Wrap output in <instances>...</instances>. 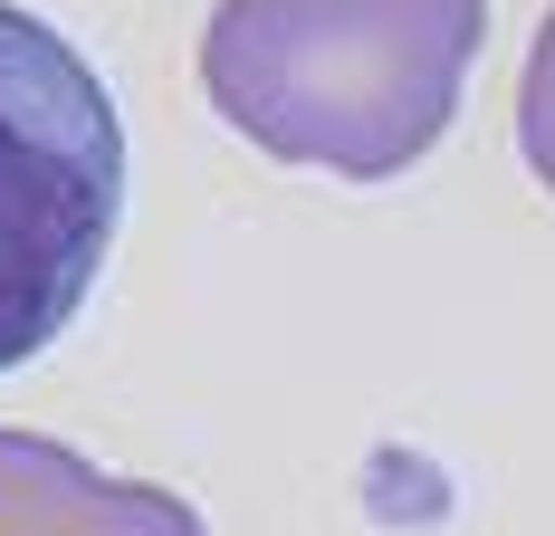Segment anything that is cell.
I'll use <instances>...</instances> for the list:
<instances>
[{
    "label": "cell",
    "instance_id": "cell-1",
    "mask_svg": "<svg viewBox=\"0 0 555 536\" xmlns=\"http://www.w3.org/2000/svg\"><path fill=\"white\" fill-rule=\"evenodd\" d=\"M489 0H221L202 97L278 163L392 182L460 115Z\"/></svg>",
    "mask_w": 555,
    "mask_h": 536
},
{
    "label": "cell",
    "instance_id": "cell-2",
    "mask_svg": "<svg viewBox=\"0 0 555 536\" xmlns=\"http://www.w3.org/2000/svg\"><path fill=\"white\" fill-rule=\"evenodd\" d=\"M125 212V115L39 10L0 0V374L67 335Z\"/></svg>",
    "mask_w": 555,
    "mask_h": 536
},
{
    "label": "cell",
    "instance_id": "cell-3",
    "mask_svg": "<svg viewBox=\"0 0 555 536\" xmlns=\"http://www.w3.org/2000/svg\"><path fill=\"white\" fill-rule=\"evenodd\" d=\"M0 536H202L182 488L115 480L49 431H0Z\"/></svg>",
    "mask_w": 555,
    "mask_h": 536
},
{
    "label": "cell",
    "instance_id": "cell-4",
    "mask_svg": "<svg viewBox=\"0 0 555 536\" xmlns=\"http://www.w3.org/2000/svg\"><path fill=\"white\" fill-rule=\"evenodd\" d=\"M517 154L555 192V10L537 20V49H527V77H517Z\"/></svg>",
    "mask_w": 555,
    "mask_h": 536
}]
</instances>
